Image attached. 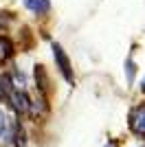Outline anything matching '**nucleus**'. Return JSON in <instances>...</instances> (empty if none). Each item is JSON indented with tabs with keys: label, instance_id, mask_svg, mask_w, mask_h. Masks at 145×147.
<instances>
[{
	"label": "nucleus",
	"instance_id": "f257e3e1",
	"mask_svg": "<svg viewBox=\"0 0 145 147\" xmlns=\"http://www.w3.org/2000/svg\"><path fill=\"white\" fill-rule=\"evenodd\" d=\"M130 129L136 136H145V103L132 108V112H130Z\"/></svg>",
	"mask_w": 145,
	"mask_h": 147
},
{
	"label": "nucleus",
	"instance_id": "f03ea898",
	"mask_svg": "<svg viewBox=\"0 0 145 147\" xmlns=\"http://www.w3.org/2000/svg\"><path fill=\"white\" fill-rule=\"evenodd\" d=\"M53 57H55V64H57V68H60V73L64 75V79L72 84V70H70V61H68L66 53H64V49H62L60 44H53Z\"/></svg>",
	"mask_w": 145,
	"mask_h": 147
},
{
	"label": "nucleus",
	"instance_id": "7ed1b4c3",
	"mask_svg": "<svg viewBox=\"0 0 145 147\" xmlns=\"http://www.w3.org/2000/svg\"><path fill=\"white\" fill-rule=\"evenodd\" d=\"M9 101H11V108L16 112H26L31 108V101H29V97H26V92H24V90H16Z\"/></svg>",
	"mask_w": 145,
	"mask_h": 147
},
{
	"label": "nucleus",
	"instance_id": "20e7f679",
	"mask_svg": "<svg viewBox=\"0 0 145 147\" xmlns=\"http://www.w3.org/2000/svg\"><path fill=\"white\" fill-rule=\"evenodd\" d=\"M13 81L9 75H0V99H5V101H9L13 94Z\"/></svg>",
	"mask_w": 145,
	"mask_h": 147
},
{
	"label": "nucleus",
	"instance_id": "39448f33",
	"mask_svg": "<svg viewBox=\"0 0 145 147\" xmlns=\"http://www.w3.org/2000/svg\"><path fill=\"white\" fill-rule=\"evenodd\" d=\"M24 7L29 9V11H33V13H46L48 9H51V2L48 0H24Z\"/></svg>",
	"mask_w": 145,
	"mask_h": 147
},
{
	"label": "nucleus",
	"instance_id": "423d86ee",
	"mask_svg": "<svg viewBox=\"0 0 145 147\" xmlns=\"http://www.w3.org/2000/svg\"><path fill=\"white\" fill-rule=\"evenodd\" d=\"M11 55H13V44L9 42V37H0V64H5Z\"/></svg>",
	"mask_w": 145,
	"mask_h": 147
},
{
	"label": "nucleus",
	"instance_id": "0eeeda50",
	"mask_svg": "<svg viewBox=\"0 0 145 147\" xmlns=\"http://www.w3.org/2000/svg\"><path fill=\"white\" fill-rule=\"evenodd\" d=\"M5 127H7V119H5V114H2V110H0V136L5 134Z\"/></svg>",
	"mask_w": 145,
	"mask_h": 147
},
{
	"label": "nucleus",
	"instance_id": "6e6552de",
	"mask_svg": "<svg viewBox=\"0 0 145 147\" xmlns=\"http://www.w3.org/2000/svg\"><path fill=\"white\" fill-rule=\"evenodd\" d=\"M108 147H117V145H115V143H110V145H108Z\"/></svg>",
	"mask_w": 145,
	"mask_h": 147
},
{
	"label": "nucleus",
	"instance_id": "1a4fd4ad",
	"mask_svg": "<svg viewBox=\"0 0 145 147\" xmlns=\"http://www.w3.org/2000/svg\"><path fill=\"white\" fill-rule=\"evenodd\" d=\"M141 88H143V90H145V79H143V86H141Z\"/></svg>",
	"mask_w": 145,
	"mask_h": 147
}]
</instances>
